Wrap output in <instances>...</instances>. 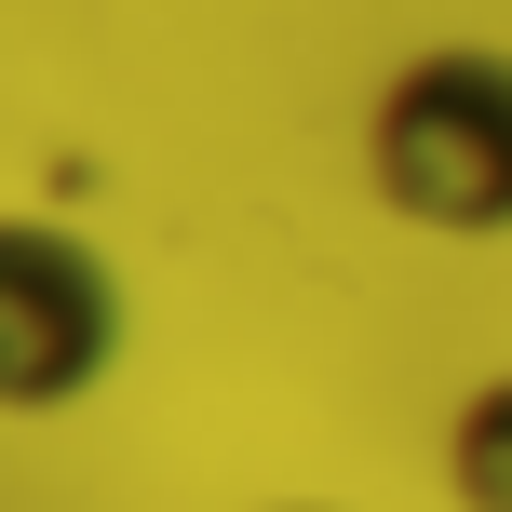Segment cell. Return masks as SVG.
<instances>
[{
    "label": "cell",
    "instance_id": "cell-1",
    "mask_svg": "<svg viewBox=\"0 0 512 512\" xmlns=\"http://www.w3.org/2000/svg\"><path fill=\"white\" fill-rule=\"evenodd\" d=\"M364 189L432 243H512V41H418L364 95Z\"/></svg>",
    "mask_w": 512,
    "mask_h": 512
},
{
    "label": "cell",
    "instance_id": "cell-2",
    "mask_svg": "<svg viewBox=\"0 0 512 512\" xmlns=\"http://www.w3.org/2000/svg\"><path fill=\"white\" fill-rule=\"evenodd\" d=\"M122 364V270L68 216H0V418H68Z\"/></svg>",
    "mask_w": 512,
    "mask_h": 512
},
{
    "label": "cell",
    "instance_id": "cell-3",
    "mask_svg": "<svg viewBox=\"0 0 512 512\" xmlns=\"http://www.w3.org/2000/svg\"><path fill=\"white\" fill-rule=\"evenodd\" d=\"M445 499L459 512H512V364L472 378L459 418H445Z\"/></svg>",
    "mask_w": 512,
    "mask_h": 512
},
{
    "label": "cell",
    "instance_id": "cell-4",
    "mask_svg": "<svg viewBox=\"0 0 512 512\" xmlns=\"http://www.w3.org/2000/svg\"><path fill=\"white\" fill-rule=\"evenodd\" d=\"M270 512H337V499H270Z\"/></svg>",
    "mask_w": 512,
    "mask_h": 512
}]
</instances>
